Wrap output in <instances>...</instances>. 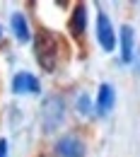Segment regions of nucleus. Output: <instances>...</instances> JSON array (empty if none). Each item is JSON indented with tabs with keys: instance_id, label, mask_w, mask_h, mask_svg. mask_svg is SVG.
Listing matches in <instances>:
<instances>
[{
	"instance_id": "obj_10",
	"label": "nucleus",
	"mask_w": 140,
	"mask_h": 157,
	"mask_svg": "<svg viewBox=\"0 0 140 157\" xmlns=\"http://www.w3.org/2000/svg\"><path fill=\"white\" fill-rule=\"evenodd\" d=\"M0 157H7V143L0 140Z\"/></svg>"
},
{
	"instance_id": "obj_8",
	"label": "nucleus",
	"mask_w": 140,
	"mask_h": 157,
	"mask_svg": "<svg viewBox=\"0 0 140 157\" xmlns=\"http://www.w3.org/2000/svg\"><path fill=\"white\" fill-rule=\"evenodd\" d=\"M85 24H87V7L85 5H78L75 12H73V20H70V32L75 36H82L85 34Z\"/></svg>"
},
{
	"instance_id": "obj_5",
	"label": "nucleus",
	"mask_w": 140,
	"mask_h": 157,
	"mask_svg": "<svg viewBox=\"0 0 140 157\" xmlns=\"http://www.w3.org/2000/svg\"><path fill=\"white\" fill-rule=\"evenodd\" d=\"M44 114H46V128L51 131L60 118H63V101L51 97L48 101H46V106H44Z\"/></svg>"
},
{
	"instance_id": "obj_1",
	"label": "nucleus",
	"mask_w": 140,
	"mask_h": 157,
	"mask_svg": "<svg viewBox=\"0 0 140 157\" xmlns=\"http://www.w3.org/2000/svg\"><path fill=\"white\" fill-rule=\"evenodd\" d=\"M58 46H60V39L53 34V32H48V29H41L39 34H36V60H39V65L44 70H53L56 68V63H58Z\"/></svg>"
},
{
	"instance_id": "obj_4",
	"label": "nucleus",
	"mask_w": 140,
	"mask_h": 157,
	"mask_svg": "<svg viewBox=\"0 0 140 157\" xmlns=\"http://www.w3.org/2000/svg\"><path fill=\"white\" fill-rule=\"evenodd\" d=\"M12 90H15L17 94L39 92V80L34 78V75H29V73H20V75H15V80H12Z\"/></svg>"
},
{
	"instance_id": "obj_3",
	"label": "nucleus",
	"mask_w": 140,
	"mask_h": 157,
	"mask_svg": "<svg viewBox=\"0 0 140 157\" xmlns=\"http://www.w3.org/2000/svg\"><path fill=\"white\" fill-rule=\"evenodd\" d=\"M56 152H58V157H85V147L78 138L68 136L56 145Z\"/></svg>"
},
{
	"instance_id": "obj_2",
	"label": "nucleus",
	"mask_w": 140,
	"mask_h": 157,
	"mask_svg": "<svg viewBox=\"0 0 140 157\" xmlns=\"http://www.w3.org/2000/svg\"><path fill=\"white\" fill-rule=\"evenodd\" d=\"M97 36H99V44L104 51H114V44H116L114 27H111V22L104 12H99V17H97Z\"/></svg>"
},
{
	"instance_id": "obj_6",
	"label": "nucleus",
	"mask_w": 140,
	"mask_h": 157,
	"mask_svg": "<svg viewBox=\"0 0 140 157\" xmlns=\"http://www.w3.org/2000/svg\"><path fill=\"white\" fill-rule=\"evenodd\" d=\"M121 58H123V63L133 60V29L131 27L121 29Z\"/></svg>"
},
{
	"instance_id": "obj_9",
	"label": "nucleus",
	"mask_w": 140,
	"mask_h": 157,
	"mask_svg": "<svg viewBox=\"0 0 140 157\" xmlns=\"http://www.w3.org/2000/svg\"><path fill=\"white\" fill-rule=\"evenodd\" d=\"M12 32L20 41H29V24H27V17L22 12H15L12 15Z\"/></svg>"
},
{
	"instance_id": "obj_7",
	"label": "nucleus",
	"mask_w": 140,
	"mask_h": 157,
	"mask_svg": "<svg viewBox=\"0 0 140 157\" xmlns=\"http://www.w3.org/2000/svg\"><path fill=\"white\" fill-rule=\"evenodd\" d=\"M111 106H114V90H111L109 85H101L99 87V97H97V111L104 116V114L111 111Z\"/></svg>"
},
{
	"instance_id": "obj_11",
	"label": "nucleus",
	"mask_w": 140,
	"mask_h": 157,
	"mask_svg": "<svg viewBox=\"0 0 140 157\" xmlns=\"http://www.w3.org/2000/svg\"><path fill=\"white\" fill-rule=\"evenodd\" d=\"M87 104H89V101H87V97H82V99H80V109H82V111H87V109H89Z\"/></svg>"
}]
</instances>
